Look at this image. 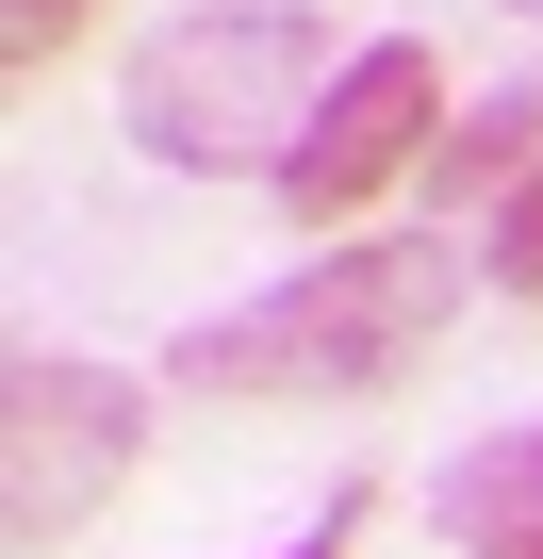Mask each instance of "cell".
I'll list each match as a JSON object with an SVG mask.
<instances>
[{
  "label": "cell",
  "instance_id": "obj_10",
  "mask_svg": "<svg viewBox=\"0 0 543 559\" xmlns=\"http://www.w3.org/2000/svg\"><path fill=\"white\" fill-rule=\"evenodd\" d=\"M510 17H543V0H510Z\"/></svg>",
  "mask_w": 543,
  "mask_h": 559
},
{
  "label": "cell",
  "instance_id": "obj_3",
  "mask_svg": "<svg viewBox=\"0 0 543 559\" xmlns=\"http://www.w3.org/2000/svg\"><path fill=\"white\" fill-rule=\"evenodd\" d=\"M132 444H149V395L116 362H83V346H34L17 379H0V526L17 543L99 526L116 477H132Z\"/></svg>",
  "mask_w": 543,
  "mask_h": 559
},
{
  "label": "cell",
  "instance_id": "obj_2",
  "mask_svg": "<svg viewBox=\"0 0 543 559\" xmlns=\"http://www.w3.org/2000/svg\"><path fill=\"white\" fill-rule=\"evenodd\" d=\"M314 99H330V34L297 0H198L116 67V132L165 181H281Z\"/></svg>",
  "mask_w": 543,
  "mask_h": 559
},
{
  "label": "cell",
  "instance_id": "obj_7",
  "mask_svg": "<svg viewBox=\"0 0 543 559\" xmlns=\"http://www.w3.org/2000/svg\"><path fill=\"white\" fill-rule=\"evenodd\" d=\"M477 263H494V297H543V165L477 214Z\"/></svg>",
  "mask_w": 543,
  "mask_h": 559
},
{
  "label": "cell",
  "instance_id": "obj_6",
  "mask_svg": "<svg viewBox=\"0 0 543 559\" xmlns=\"http://www.w3.org/2000/svg\"><path fill=\"white\" fill-rule=\"evenodd\" d=\"M527 165H543V83H494L477 116L428 132V181H445V198H510Z\"/></svg>",
  "mask_w": 543,
  "mask_h": 559
},
{
  "label": "cell",
  "instance_id": "obj_8",
  "mask_svg": "<svg viewBox=\"0 0 543 559\" xmlns=\"http://www.w3.org/2000/svg\"><path fill=\"white\" fill-rule=\"evenodd\" d=\"M83 17H99V0H0V67H17V83H34V67H50V50L83 34Z\"/></svg>",
  "mask_w": 543,
  "mask_h": 559
},
{
  "label": "cell",
  "instance_id": "obj_4",
  "mask_svg": "<svg viewBox=\"0 0 543 559\" xmlns=\"http://www.w3.org/2000/svg\"><path fill=\"white\" fill-rule=\"evenodd\" d=\"M428 132H445V83H428V50H412V34H363V50L330 67V99H314L297 165H281V214H297V230L363 214L396 165H428Z\"/></svg>",
  "mask_w": 543,
  "mask_h": 559
},
{
  "label": "cell",
  "instance_id": "obj_1",
  "mask_svg": "<svg viewBox=\"0 0 543 559\" xmlns=\"http://www.w3.org/2000/svg\"><path fill=\"white\" fill-rule=\"evenodd\" d=\"M445 313H461V247H314L297 280L198 313L181 379L198 395H396Z\"/></svg>",
  "mask_w": 543,
  "mask_h": 559
},
{
  "label": "cell",
  "instance_id": "obj_9",
  "mask_svg": "<svg viewBox=\"0 0 543 559\" xmlns=\"http://www.w3.org/2000/svg\"><path fill=\"white\" fill-rule=\"evenodd\" d=\"M363 510H379V493H330V510H314V526H297L281 559H346V543H363Z\"/></svg>",
  "mask_w": 543,
  "mask_h": 559
},
{
  "label": "cell",
  "instance_id": "obj_5",
  "mask_svg": "<svg viewBox=\"0 0 543 559\" xmlns=\"http://www.w3.org/2000/svg\"><path fill=\"white\" fill-rule=\"evenodd\" d=\"M445 543L461 559H543V428H477L445 461Z\"/></svg>",
  "mask_w": 543,
  "mask_h": 559
}]
</instances>
